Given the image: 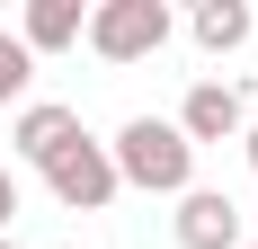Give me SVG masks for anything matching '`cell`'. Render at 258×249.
I'll return each instance as SVG.
<instances>
[{"mask_svg":"<svg viewBox=\"0 0 258 249\" xmlns=\"http://www.w3.org/2000/svg\"><path fill=\"white\" fill-rule=\"evenodd\" d=\"M45 187L72 205V214H98V205H116V160H107V143L72 134V143L45 160Z\"/></svg>","mask_w":258,"mask_h":249,"instance_id":"3957f363","label":"cell"},{"mask_svg":"<svg viewBox=\"0 0 258 249\" xmlns=\"http://www.w3.org/2000/svg\"><path fill=\"white\" fill-rule=\"evenodd\" d=\"M107 160H116V187H143V196H187L196 187V151H187L178 125H160V116H134L107 143Z\"/></svg>","mask_w":258,"mask_h":249,"instance_id":"6da1fadb","label":"cell"},{"mask_svg":"<svg viewBox=\"0 0 258 249\" xmlns=\"http://www.w3.org/2000/svg\"><path fill=\"white\" fill-rule=\"evenodd\" d=\"M240 151H249V169H258V125H240Z\"/></svg>","mask_w":258,"mask_h":249,"instance_id":"30bf717a","label":"cell"},{"mask_svg":"<svg viewBox=\"0 0 258 249\" xmlns=\"http://www.w3.org/2000/svg\"><path fill=\"white\" fill-rule=\"evenodd\" d=\"M240 125H249V107H240V89H223V80H196L187 107H178L187 151H196V143H240Z\"/></svg>","mask_w":258,"mask_h":249,"instance_id":"277c9868","label":"cell"},{"mask_svg":"<svg viewBox=\"0 0 258 249\" xmlns=\"http://www.w3.org/2000/svg\"><path fill=\"white\" fill-rule=\"evenodd\" d=\"M72 134H80V107H62V98H36V107L18 116V134H9V143H18V160H36V169H45L53 151L72 143Z\"/></svg>","mask_w":258,"mask_h":249,"instance_id":"8992f818","label":"cell"},{"mask_svg":"<svg viewBox=\"0 0 258 249\" xmlns=\"http://www.w3.org/2000/svg\"><path fill=\"white\" fill-rule=\"evenodd\" d=\"M178 249H240V205L223 187H187L178 196Z\"/></svg>","mask_w":258,"mask_h":249,"instance_id":"5b68a950","label":"cell"},{"mask_svg":"<svg viewBox=\"0 0 258 249\" xmlns=\"http://www.w3.org/2000/svg\"><path fill=\"white\" fill-rule=\"evenodd\" d=\"M80 27H89V9H80V0H27L18 45H27V53H62V45H80Z\"/></svg>","mask_w":258,"mask_h":249,"instance_id":"52a82bcc","label":"cell"},{"mask_svg":"<svg viewBox=\"0 0 258 249\" xmlns=\"http://www.w3.org/2000/svg\"><path fill=\"white\" fill-rule=\"evenodd\" d=\"M240 249H258V240H240Z\"/></svg>","mask_w":258,"mask_h":249,"instance_id":"7c38bea8","label":"cell"},{"mask_svg":"<svg viewBox=\"0 0 258 249\" xmlns=\"http://www.w3.org/2000/svg\"><path fill=\"white\" fill-rule=\"evenodd\" d=\"M187 36H196L205 53H240V45H249V9H240V0H196Z\"/></svg>","mask_w":258,"mask_h":249,"instance_id":"ba28073f","label":"cell"},{"mask_svg":"<svg viewBox=\"0 0 258 249\" xmlns=\"http://www.w3.org/2000/svg\"><path fill=\"white\" fill-rule=\"evenodd\" d=\"M80 36H89L107 63H143V53L169 45V9H160V0H98Z\"/></svg>","mask_w":258,"mask_h":249,"instance_id":"7a4b0ae2","label":"cell"},{"mask_svg":"<svg viewBox=\"0 0 258 249\" xmlns=\"http://www.w3.org/2000/svg\"><path fill=\"white\" fill-rule=\"evenodd\" d=\"M27 80H36V53H27L18 36H0V107H9V98H27Z\"/></svg>","mask_w":258,"mask_h":249,"instance_id":"9c48e42d","label":"cell"},{"mask_svg":"<svg viewBox=\"0 0 258 249\" xmlns=\"http://www.w3.org/2000/svg\"><path fill=\"white\" fill-rule=\"evenodd\" d=\"M0 249H18V240H0Z\"/></svg>","mask_w":258,"mask_h":249,"instance_id":"8fae6325","label":"cell"}]
</instances>
